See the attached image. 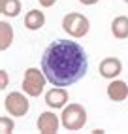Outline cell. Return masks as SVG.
Instances as JSON below:
<instances>
[{
  "label": "cell",
  "mask_w": 128,
  "mask_h": 134,
  "mask_svg": "<svg viewBox=\"0 0 128 134\" xmlns=\"http://www.w3.org/2000/svg\"><path fill=\"white\" fill-rule=\"evenodd\" d=\"M42 70L47 81L59 87L77 83L89 70V57L77 42L57 40L47 46L42 57Z\"/></svg>",
  "instance_id": "obj_1"
},
{
  "label": "cell",
  "mask_w": 128,
  "mask_h": 134,
  "mask_svg": "<svg viewBox=\"0 0 128 134\" xmlns=\"http://www.w3.org/2000/svg\"><path fill=\"white\" fill-rule=\"evenodd\" d=\"M60 123H62V127L66 130H72V132L81 130L87 125V111H85V108L81 104H77V102H72L68 106H64L62 115H60Z\"/></svg>",
  "instance_id": "obj_2"
},
{
  "label": "cell",
  "mask_w": 128,
  "mask_h": 134,
  "mask_svg": "<svg viewBox=\"0 0 128 134\" xmlns=\"http://www.w3.org/2000/svg\"><path fill=\"white\" fill-rule=\"evenodd\" d=\"M62 29L72 38H83V36H87V32L90 29V23L85 15H81L77 12H70L62 19Z\"/></svg>",
  "instance_id": "obj_3"
},
{
  "label": "cell",
  "mask_w": 128,
  "mask_h": 134,
  "mask_svg": "<svg viewBox=\"0 0 128 134\" xmlns=\"http://www.w3.org/2000/svg\"><path fill=\"white\" fill-rule=\"evenodd\" d=\"M45 83H47V77L43 70L40 72L38 68H28L23 77V91L28 96H40L45 89Z\"/></svg>",
  "instance_id": "obj_4"
},
{
  "label": "cell",
  "mask_w": 128,
  "mask_h": 134,
  "mask_svg": "<svg viewBox=\"0 0 128 134\" xmlns=\"http://www.w3.org/2000/svg\"><path fill=\"white\" fill-rule=\"evenodd\" d=\"M28 94H23L19 91H13L10 93L6 98H4V108L8 110V113L13 115V117H23V115L28 113L30 110V102H28V98H26Z\"/></svg>",
  "instance_id": "obj_5"
},
{
  "label": "cell",
  "mask_w": 128,
  "mask_h": 134,
  "mask_svg": "<svg viewBox=\"0 0 128 134\" xmlns=\"http://www.w3.org/2000/svg\"><path fill=\"white\" fill-rule=\"evenodd\" d=\"M68 91L64 87H59L55 85L53 89H49L47 93H45V104L49 106L51 110H59V108H64V106L68 104Z\"/></svg>",
  "instance_id": "obj_6"
},
{
  "label": "cell",
  "mask_w": 128,
  "mask_h": 134,
  "mask_svg": "<svg viewBox=\"0 0 128 134\" xmlns=\"http://www.w3.org/2000/svg\"><path fill=\"white\" fill-rule=\"evenodd\" d=\"M100 76L106 79H115L119 74L123 72V62L117 57H106L102 62H100Z\"/></svg>",
  "instance_id": "obj_7"
},
{
  "label": "cell",
  "mask_w": 128,
  "mask_h": 134,
  "mask_svg": "<svg viewBox=\"0 0 128 134\" xmlns=\"http://www.w3.org/2000/svg\"><path fill=\"white\" fill-rule=\"evenodd\" d=\"M38 130L43 134H55L59 130V117L55 115V111H43L38 117Z\"/></svg>",
  "instance_id": "obj_8"
},
{
  "label": "cell",
  "mask_w": 128,
  "mask_h": 134,
  "mask_svg": "<svg viewBox=\"0 0 128 134\" xmlns=\"http://www.w3.org/2000/svg\"><path fill=\"white\" fill-rule=\"evenodd\" d=\"M107 96L113 102H123L128 98V85L123 79H111V83L107 85Z\"/></svg>",
  "instance_id": "obj_9"
},
{
  "label": "cell",
  "mask_w": 128,
  "mask_h": 134,
  "mask_svg": "<svg viewBox=\"0 0 128 134\" xmlns=\"http://www.w3.org/2000/svg\"><path fill=\"white\" fill-rule=\"evenodd\" d=\"M111 32L117 40H126L128 38V17L119 15L111 21Z\"/></svg>",
  "instance_id": "obj_10"
},
{
  "label": "cell",
  "mask_w": 128,
  "mask_h": 134,
  "mask_svg": "<svg viewBox=\"0 0 128 134\" xmlns=\"http://www.w3.org/2000/svg\"><path fill=\"white\" fill-rule=\"evenodd\" d=\"M45 25V15H43V12H40V10H30L28 13L25 15V26L28 30H38V29H42V26Z\"/></svg>",
  "instance_id": "obj_11"
},
{
  "label": "cell",
  "mask_w": 128,
  "mask_h": 134,
  "mask_svg": "<svg viewBox=\"0 0 128 134\" xmlns=\"http://www.w3.org/2000/svg\"><path fill=\"white\" fill-rule=\"evenodd\" d=\"M0 13L4 17H17L21 13L19 0H0Z\"/></svg>",
  "instance_id": "obj_12"
},
{
  "label": "cell",
  "mask_w": 128,
  "mask_h": 134,
  "mask_svg": "<svg viewBox=\"0 0 128 134\" xmlns=\"http://www.w3.org/2000/svg\"><path fill=\"white\" fill-rule=\"evenodd\" d=\"M11 42H13V29H11V25L2 21L0 23V49L6 51L11 46Z\"/></svg>",
  "instance_id": "obj_13"
},
{
  "label": "cell",
  "mask_w": 128,
  "mask_h": 134,
  "mask_svg": "<svg viewBox=\"0 0 128 134\" xmlns=\"http://www.w3.org/2000/svg\"><path fill=\"white\" fill-rule=\"evenodd\" d=\"M0 132H2V134L13 132V121L10 117H0Z\"/></svg>",
  "instance_id": "obj_14"
},
{
  "label": "cell",
  "mask_w": 128,
  "mask_h": 134,
  "mask_svg": "<svg viewBox=\"0 0 128 134\" xmlns=\"http://www.w3.org/2000/svg\"><path fill=\"white\" fill-rule=\"evenodd\" d=\"M0 77H2V81H0V89H6L8 87V72H6V70H0Z\"/></svg>",
  "instance_id": "obj_15"
},
{
  "label": "cell",
  "mask_w": 128,
  "mask_h": 134,
  "mask_svg": "<svg viewBox=\"0 0 128 134\" xmlns=\"http://www.w3.org/2000/svg\"><path fill=\"white\" fill-rule=\"evenodd\" d=\"M38 2H40L42 8H51L55 2H57V0H38Z\"/></svg>",
  "instance_id": "obj_16"
},
{
  "label": "cell",
  "mask_w": 128,
  "mask_h": 134,
  "mask_svg": "<svg viewBox=\"0 0 128 134\" xmlns=\"http://www.w3.org/2000/svg\"><path fill=\"white\" fill-rule=\"evenodd\" d=\"M81 4H85V6H94L96 2H100V0H79Z\"/></svg>",
  "instance_id": "obj_17"
},
{
  "label": "cell",
  "mask_w": 128,
  "mask_h": 134,
  "mask_svg": "<svg viewBox=\"0 0 128 134\" xmlns=\"http://www.w3.org/2000/svg\"><path fill=\"white\" fill-rule=\"evenodd\" d=\"M102 132H104L102 129H94V130H92V134H102Z\"/></svg>",
  "instance_id": "obj_18"
},
{
  "label": "cell",
  "mask_w": 128,
  "mask_h": 134,
  "mask_svg": "<svg viewBox=\"0 0 128 134\" xmlns=\"http://www.w3.org/2000/svg\"><path fill=\"white\" fill-rule=\"evenodd\" d=\"M124 2H126V4H128V0H124Z\"/></svg>",
  "instance_id": "obj_19"
}]
</instances>
